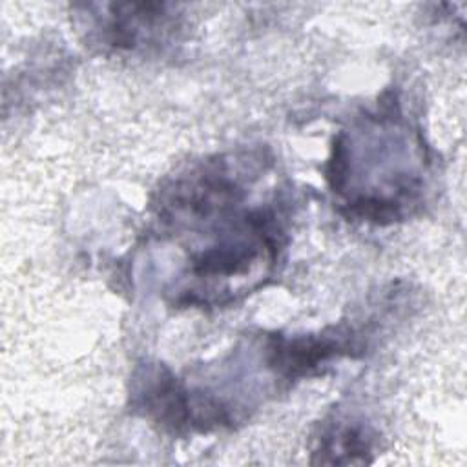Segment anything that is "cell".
<instances>
[{
  "instance_id": "cell-1",
  "label": "cell",
  "mask_w": 467,
  "mask_h": 467,
  "mask_svg": "<svg viewBox=\"0 0 467 467\" xmlns=\"http://www.w3.org/2000/svg\"><path fill=\"white\" fill-rule=\"evenodd\" d=\"M354 348V336L336 328L332 334L321 336H270L268 361L285 378H303L317 370L319 365L332 358L350 354Z\"/></svg>"
}]
</instances>
